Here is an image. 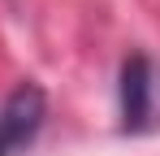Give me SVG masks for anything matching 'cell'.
<instances>
[{
	"label": "cell",
	"mask_w": 160,
	"mask_h": 156,
	"mask_svg": "<svg viewBox=\"0 0 160 156\" xmlns=\"http://www.w3.org/2000/svg\"><path fill=\"white\" fill-rule=\"evenodd\" d=\"M152 113V65L147 56H130L121 70V117L126 130H143Z\"/></svg>",
	"instance_id": "7a4b0ae2"
},
{
	"label": "cell",
	"mask_w": 160,
	"mask_h": 156,
	"mask_svg": "<svg viewBox=\"0 0 160 156\" xmlns=\"http://www.w3.org/2000/svg\"><path fill=\"white\" fill-rule=\"evenodd\" d=\"M43 113H48L43 91L35 82H22L0 108V156H13L18 148H26L35 139V130L43 126Z\"/></svg>",
	"instance_id": "6da1fadb"
}]
</instances>
